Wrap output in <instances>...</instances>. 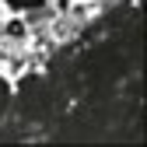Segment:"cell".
<instances>
[{
	"instance_id": "obj_1",
	"label": "cell",
	"mask_w": 147,
	"mask_h": 147,
	"mask_svg": "<svg viewBox=\"0 0 147 147\" xmlns=\"http://www.w3.org/2000/svg\"><path fill=\"white\" fill-rule=\"evenodd\" d=\"M4 4H7L11 11H42L46 0H4Z\"/></svg>"
},
{
	"instance_id": "obj_2",
	"label": "cell",
	"mask_w": 147,
	"mask_h": 147,
	"mask_svg": "<svg viewBox=\"0 0 147 147\" xmlns=\"http://www.w3.org/2000/svg\"><path fill=\"white\" fill-rule=\"evenodd\" d=\"M7 105H11V84L0 77V116H4V109H7Z\"/></svg>"
},
{
	"instance_id": "obj_3",
	"label": "cell",
	"mask_w": 147,
	"mask_h": 147,
	"mask_svg": "<svg viewBox=\"0 0 147 147\" xmlns=\"http://www.w3.org/2000/svg\"><path fill=\"white\" fill-rule=\"evenodd\" d=\"M7 32H11V35H25V25H21V21H11Z\"/></svg>"
}]
</instances>
